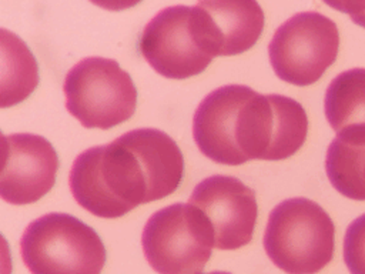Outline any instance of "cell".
Listing matches in <instances>:
<instances>
[{"label": "cell", "mask_w": 365, "mask_h": 274, "mask_svg": "<svg viewBox=\"0 0 365 274\" xmlns=\"http://www.w3.org/2000/svg\"><path fill=\"white\" fill-rule=\"evenodd\" d=\"M67 111L86 128L107 130L135 111L137 88L131 76L113 59L86 57L66 74Z\"/></svg>", "instance_id": "4"}, {"label": "cell", "mask_w": 365, "mask_h": 274, "mask_svg": "<svg viewBox=\"0 0 365 274\" xmlns=\"http://www.w3.org/2000/svg\"><path fill=\"white\" fill-rule=\"evenodd\" d=\"M325 171L338 193L351 200H365V128L336 134L327 150Z\"/></svg>", "instance_id": "13"}, {"label": "cell", "mask_w": 365, "mask_h": 274, "mask_svg": "<svg viewBox=\"0 0 365 274\" xmlns=\"http://www.w3.org/2000/svg\"><path fill=\"white\" fill-rule=\"evenodd\" d=\"M308 117L297 100L251 91L240 113L238 150L248 160H284L305 143Z\"/></svg>", "instance_id": "7"}, {"label": "cell", "mask_w": 365, "mask_h": 274, "mask_svg": "<svg viewBox=\"0 0 365 274\" xmlns=\"http://www.w3.org/2000/svg\"><path fill=\"white\" fill-rule=\"evenodd\" d=\"M325 3L339 11L349 14L354 23L365 27V1H339V3L325 1Z\"/></svg>", "instance_id": "17"}, {"label": "cell", "mask_w": 365, "mask_h": 274, "mask_svg": "<svg viewBox=\"0 0 365 274\" xmlns=\"http://www.w3.org/2000/svg\"><path fill=\"white\" fill-rule=\"evenodd\" d=\"M38 80V64L26 41L0 27V108L23 103Z\"/></svg>", "instance_id": "14"}, {"label": "cell", "mask_w": 365, "mask_h": 274, "mask_svg": "<svg viewBox=\"0 0 365 274\" xmlns=\"http://www.w3.org/2000/svg\"><path fill=\"white\" fill-rule=\"evenodd\" d=\"M200 274H231L227 271H211V273H200Z\"/></svg>", "instance_id": "19"}, {"label": "cell", "mask_w": 365, "mask_h": 274, "mask_svg": "<svg viewBox=\"0 0 365 274\" xmlns=\"http://www.w3.org/2000/svg\"><path fill=\"white\" fill-rule=\"evenodd\" d=\"M344 261L351 274H365V214L351 221L345 231Z\"/></svg>", "instance_id": "16"}, {"label": "cell", "mask_w": 365, "mask_h": 274, "mask_svg": "<svg viewBox=\"0 0 365 274\" xmlns=\"http://www.w3.org/2000/svg\"><path fill=\"white\" fill-rule=\"evenodd\" d=\"M141 245L145 260L158 274H200L211 257L214 234L197 207L175 203L147 220Z\"/></svg>", "instance_id": "5"}, {"label": "cell", "mask_w": 365, "mask_h": 274, "mask_svg": "<svg viewBox=\"0 0 365 274\" xmlns=\"http://www.w3.org/2000/svg\"><path fill=\"white\" fill-rule=\"evenodd\" d=\"M13 273V260L7 240L0 233V274H11Z\"/></svg>", "instance_id": "18"}, {"label": "cell", "mask_w": 365, "mask_h": 274, "mask_svg": "<svg viewBox=\"0 0 365 274\" xmlns=\"http://www.w3.org/2000/svg\"><path fill=\"white\" fill-rule=\"evenodd\" d=\"M138 49L158 74L174 80L197 76L212 61L198 40L192 6L160 10L144 27Z\"/></svg>", "instance_id": "8"}, {"label": "cell", "mask_w": 365, "mask_h": 274, "mask_svg": "<svg viewBox=\"0 0 365 274\" xmlns=\"http://www.w3.org/2000/svg\"><path fill=\"white\" fill-rule=\"evenodd\" d=\"M3 140H4V136H3V133H1V130H0V146H1Z\"/></svg>", "instance_id": "20"}, {"label": "cell", "mask_w": 365, "mask_h": 274, "mask_svg": "<svg viewBox=\"0 0 365 274\" xmlns=\"http://www.w3.org/2000/svg\"><path fill=\"white\" fill-rule=\"evenodd\" d=\"M188 204L208 220L214 247L237 250L251 241L258 206L254 190L237 177L215 174L204 178L194 187Z\"/></svg>", "instance_id": "9"}, {"label": "cell", "mask_w": 365, "mask_h": 274, "mask_svg": "<svg viewBox=\"0 0 365 274\" xmlns=\"http://www.w3.org/2000/svg\"><path fill=\"white\" fill-rule=\"evenodd\" d=\"M324 111L336 134L365 128V68H349L331 80L324 97Z\"/></svg>", "instance_id": "15"}, {"label": "cell", "mask_w": 365, "mask_h": 274, "mask_svg": "<svg viewBox=\"0 0 365 274\" xmlns=\"http://www.w3.org/2000/svg\"><path fill=\"white\" fill-rule=\"evenodd\" d=\"M192 17L198 40L212 59L250 50L264 29V11L254 0L198 1Z\"/></svg>", "instance_id": "11"}, {"label": "cell", "mask_w": 365, "mask_h": 274, "mask_svg": "<svg viewBox=\"0 0 365 274\" xmlns=\"http://www.w3.org/2000/svg\"><path fill=\"white\" fill-rule=\"evenodd\" d=\"M58 156L43 136L17 133L0 146V198L14 206L38 201L56 183Z\"/></svg>", "instance_id": "10"}, {"label": "cell", "mask_w": 365, "mask_h": 274, "mask_svg": "<svg viewBox=\"0 0 365 274\" xmlns=\"http://www.w3.org/2000/svg\"><path fill=\"white\" fill-rule=\"evenodd\" d=\"M264 248L287 274H317L334 257L335 227L318 203L305 197L288 198L268 215Z\"/></svg>", "instance_id": "2"}, {"label": "cell", "mask_w": 365, "mask_h": 274, "mask_svg": "<svg viewBox=\"0 0 365 274\" xmlns=\"http://www.w3.org/2000/svg\"><path fill=\"white\" fill-rule=\"evenodd\" d=\"M184 176L177 143L157 128H135L80 153L70 170L74 200L101 218H118L140 204L173 194Z\"/></svg>", "instance_id": "1"}, {"label": "cell", "mask_w": 365, "mask_h": 274, "mask_svg": "<svg viewBox=\"0 0 365 274\" xmlns=\"http://www.w3.org/2000/svg\"><path fill=\"white\" fill-rule=\"evenodd\" d=\"M339 33L334 20L315 10L291 16L274 33L268 56L274 73L295 86L318 81L335 61Z\"/></svg>", "instance_id": "6"}, {"label": "cell", "mask_w": 365, "mask_h": 274, "mask_svg": "<svg viewBox=\"0 0 365 274\" xmlns=\"http://www.w3.org/2000/svg\"><path fill=\"white\" fill-rule=\"evenodd\" d=\"M252 88L244 84H227L208 93L192 117V137L200 151L210 160L225 164H244L238 150L241 108Z\"/></svg>", "instance_id": "12"}, {"label": "cell", "mask_w": 365, "mask_h": 274, "mask_svg": "<svg viewBox=\"0 0 365 274\" xmlns=\"http://www.w3.org/2000/svg\"><path fill=\"white\" fill-rule=\"evenodd\" d=\"M20 254L31 274H101L107 258L96 230L67 213L33 220L21 235Z\"/></svg>", "instance_id": "3"}]
</instances>
